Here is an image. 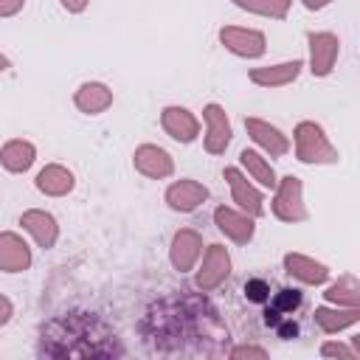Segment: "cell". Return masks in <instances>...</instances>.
<instances>
[{
    "instance_id": "6da1fadb",
    "label": "cell",
    "mask_w": 360,
    "mask_h": 360,
    "mask_svg": "<svg viewBox=\"0 0 360 360\" xmlns=\"http://www.w3.org/2000/svg\"><path fill=\"white\" fill-rule=\"evenodd\" d=\"M292 143H295V158L301 163H309V166H332V163H338V149L326 138L323 127L315 124V121H301L295 127V132H292Z\"/></svg>"
},
{
    "instance_id": "7a4b0ae2",
    "label": "cell",
    "mask_w": 360,
    "mask_h": 360,
    "mask_svg": "<svg viewBox=\"0 0 360 360\" xmlns=\"http://www.w3.org/2000/svg\"><path fill=\"white\" fill-rule=\"evenodd\" d=\"M273 217L281 222H304L307 205H304V183L295 174H287L276 180V194H273Z\"/></svg>"
},
{
    "instance_id": "3957f363",
    "label": "cell",
    "mask_w": 360,
    "mask_h": 360,
    "mask_svg": "<svg viewBox=\"0 0 360 360\" xmlns=\"http://www.w3.org/2000/svg\"><path fill=\"white\" fill-rule=\"evenodd\" d=\"M231 276V256L222 245H208L202 253V264L194 273V284L202 292L217 290L219 284H225V278Z\"/></svg>"
},
{
    "instance_id": "277c9868",
    "label": "cell",
    "mask_w": 360,
    "mask_h": 360,
    "mask_svg": "<svg viewBox=\"0 0 360 360\" xmlns=\"http://www.w3.org/2000/svg\"><path fill=\"white\" fill-rule=\"evenodd\" d=\"M219 42L225 51L242 56V59H259L267 51V39L256 28H239V25H222Z\"/></svg>"
},
{
    "instance_id": "5b68a950",
    "label": "cell",
    "mask_w": 360,
    "mask_h": 360,
    "mask_svg": "<svg viewBox=\"0 0 360 360\" xmlns=\"http://www.w3.org/2000/svg\"><path fill=\"white\" fill-rule=\"evenodd\" d=\"M307 42H309V70H312V76H318V79L329 76L335 70V62H338V53H340V39L332 31H309Z\"/></svg>"
},
{
    "instance_id": "8992f818",
    "label": "cell",
    "mask_w": 360,
    "mask_h": 360,
    "mask_svg": "<svg viewBox=\"0 0 360 360\" xmlns=\"http://www.w3.org/2000/svg\"><path fill=\"white\" fill-rule=\"evenodd\" d=\"M202 121H205V152L208 155H222L233 138V129H231V118L228 112L219 107V104H205L202 107Z\"/></svg>"
},
{
    "instance_id": "52a82bcc",
    "label": "cell",
    "mask_w": 360,
    "mask_h": 360,
    "mask_svg": "<svg viewBox=\"0 0 360 360\" xmlns=\"http://www.w3.org/2000/svg\"><path fill=\"white\" fill-rule=\"evenodd\" d=\"M222 177L228 180V186H231V197H233V202H236L239 211H245V214L253 217V219L264 214V197H262V191H259L256 186H250V180H248L239 169L228 166V169L222 172Z\"/></svg>"
},
{
    "instance_id": "ba28073f",
    "label": "cell",
    "mask_w": 360,
    "mask_h": 360,
    "mask_svg": "<svg viewBox=\"0 0 360 360\" xmlns=\"http://www.w3.org/2000/svg\"><path fill=\"white\" fill-rule=\"evenodd\" d=\"M160 127H163V132H166L172 141H177V143H191V141L200 135V121H197V115H194L191 110H186V107H177V104L163 107V112H160Z\"/></svg>"
},
{
    "instance_id": "9c48e42d",
    "label": "cell",
    "mask_w": 360,
    "mask_h": 360,
    "mask_svg": "<svg viewBox=\"0 0 360 360\" xmlns=\"http://www.w3.org/2000/svg\"><path fill=\"white\" fill-rule=\"evenodd\" d=\"M132 163H135V172H141L149 180H163V177H172V172H174L172 155L155 143H141L132 155Z\"/></svg>"
},
{
    "instance_id": "30bf717a",
    "label": "cell",
    "mask_w": 360,
    "mask_h": 360,
    "mask_svg": "<svg viewBox=\"0 0 360 360\" xmlns=\"http://www.w3.org/2000/svg\"><path fill=\"white\" fill-rule=\"evenodd\" d=\"M200 256H202V236L194 228H180L172 236V248H169V259H172L174 270H180V273L194 270Z\"/></svg>"
},
{
    "instance_id": "8fae6325",
    "label": "cell",
    "mask_w": 360,
    "mask_h": 360,
    "mask_svg": "<svg viewBox=\"0 0 360 360\" xmlns=\"http://www.w3.org/2000/svg\"><path fill=\"white\" fill-rule=\"evenodd\" d=\"M214 222H217V228H219L231 242H236V245H248V242L253 239V233H256L253 217H248V214L239 211V208L219 205V208L214 211Z\"/></svg>"
},
{
    "instance_id": "7c38bea8",
    "label": "cell",
    "mask_w": 360,
    "mask_h": 360,
    "mask_svg": "<svg viewBox=\"0 0 360 360\" xmlns=\"http://www.w3.org/2000/svg\"><path fill=\"white\" fill-rule=\"evenodd\" d=\"M20 225H22V231H28L34 236L37 248H42V250H51L56 245V239H59V225H56L53 214L42 211V208L22 211L20 214Z\"/></svg>"
},
{
    "instance_id": "4fadbf2b",
    "label": "cell",
    "mask_w": 360,
    "mask_h": 360,
    "mask_svg": "<svg viewBox=\"0 0 360 360\" xmlns=\"http://www.w3.org/2000/svg\"><path fill=\"white\" fill-rule=\"evenodd\" d=\"M245 129H248L250 141L256 146H262L270 158H284L290 152V141L278 127H273V124H267L262 118H245Z\"/></svg>"
},
{
    "instance_id": "5bb4252c",
    "label": "cell",
    "mask_w": 360,
    "mask_h": 360,
    "mask_svg": "<svg viewBox=\"0 0 360 360\" xmlns=\"http://www.w3.org/2000/svg\"><path fill=\"white\" fill-rule=\"evenodd\" d=\"M28 267H31L28 242L14 231H3L0 233V270L3 273H22Z\"/></svg>"
},
{
    "instance_id": "9a60e30c",
    "label": "cell",
    "mask_w": 360,
    "mask_h": 360,
    "mask_svg": "<svg viewBox=\"0 0 360 360\" xmlns=\"http://www.w3.org/2000/svg\"><path fill=\"white\" fill-rule=\"evenodd\" d=\"M208 200V188L197 180H174L169 188H166V202L172 211H180V214H188L194 208H200L202 202Z\"/></svg>"
},
{
    "instance_id": "2e32d148",
    "label": "cell",
    "mask_w": 360,
    "mask_h": 360,
    "mask_svg": "<svg viewBox=\"0 0 360 360\" xmlns=\"http://www.w3.org/2000/svg\"><path fill=\"white\" fill-rule=\"evenodd\" d=\"M304 62L301 59H292V62H278V65H264V68H253L250 70V82L259 84V87H284V84H292L301 73Z\"/></svg>"
},
{
    "instance_id": "e0dca14e",
    "label": "cell",
    "mask_w": 360,
    "mask_h": 360,
    "mask_svg": "<svg viewBox=\"0 0 360 360\" xmlns=\"http://www.w3.org/2000/svg\"><path fill=\"white\" fill-rule=\"evenodd\" d=\"M34 183H37V191L45 194V197H65L76 186L73 172L68 166H62V163H48L45 169H39Z\"/></svg>"
},
{
    "instance_id": "ac0fdd59",
    "label": "cell",
    "mask_w": 360,
    "mask_h": 360,
    "mask_svg": "<svg viewBox=\"0 0 360 360\" xmlns=\"http://www.w3.org/2000/svg\"><path fill=\"white\" fill-rule=\"evenodd\" d=\"M34 160H37V149H34L31 141L11 138V141H6L3 149H0V163H3V169L11 172V174L28 172V169L34 166Z\"/></svg>"
},
{
    "instance_id": "d6986e66",
    "label": "cell",
    "mask_w": 360,
    "mask_h": 360,
    "mask_svg": "<svg viewBox=\"0 0 360 360\" xmlns=\"http://www.w3.org/2000/svg\"><path fill=\"white\" fill-rule=\"evenodd\" d=\"M73 104L84 115H98V112H104L112 104V90L107 84H101V82H84L73 93Z\"/></svg>"
},
{
    "instance_id": "ffe728a7",
    "label": "cell",
    "mask_w": 360,
    "mask_h": 360,
    "mask_svg": "<svg viewBox=\"0 0 360 360\" xmlns=\"http://www.w3.org/2000/svg\"><path fill=\"white\" fill-rule=\"evenodd\" d=\"M284 270L298 278L301 284H323L329 278V267L315 262L312 256H304V253H287L284 256Z\"/></svg>"
},
{
    "instance_id": "44dd1931",
    "label": "cell",
    "mask_w": 360,
    "mask_h": 360,
    "mask_svg": "<svg viewBox=\"0 0 360 360\" xmlns=\"http://www.w3.org/2000/svg\"><path fill=\"white\" fill-rule=\"evenodd\" d=\"M357 321H360V307H318L315 309V323L326 335H335L346 326H354Z\"/></svg>"
},
{
    "instance_id": "7402d4cb",
    "label": "cell",
    "mask_w": 360,
    "mask_h": 360,
    "mask_svg": "<svg viewBox=\"0 0 360 360\" xmlns=\"http://www.w3.org/2000/svg\"><path fill=\"white\" fill-rule=\"evenodd\" d=\"M323 298L329 304H335V307H360V281L352 273H346L335 284L326 287Z\"/></svg>"
},
{
    "instance_id": "603a6c76",
    "label": "cell",
    "mask_w": 360,
    "mask_h": 360,
    "mask_svg": "<svg viewBox=\"0 0 360 360\" xmlns=\"http://www.w3.org/2000/svg\"><path fill=\"white\" fill-rule=\"evenodd\" d=\"M239 163H242V169H245L259 186L276 188V172H273V166H270L267 158H262V155L253 152V149H242V152H239Z\"/></svg>"
},
{
    "instance_id": "cb8c5ba5",
    "label": "cell",
    "mask_w": 360,
    "mask_h": 360,
    "mask_svg": "<svg viewBox=\"0 0 360 360\" xmlns=\"http://www.w3.org/2000/svg\"><path fill=\"white\" fill-rule=\"evenodd\" d=\"M292 0H233V6H239L242 11L259 14V17H273V20H284L290 11Z\"/></svg>"
},
{
    "instance_id": "d4e9b609",
    "label": "cell",
    "mask_w": 360,
    "mask_h": 360,
    "mask_svg": "<svg viewBox=\"0 0 360 360\" xmlns=\"http://www.w3.org/2000/svg\"><path fill=\"white\" fill-rule=\"evenodd\" d=\"M298 304H301V292L298 290H278L276 292V301H273V312H292V309H298Z\"/></svg>"
},
{
    "instance_id": "484cf974",
    "label": "cell",
    "mask_w": 360,
    "mask_h": 360,
    "mask_svg": "<svg viewBox=\"0 0 360 360\" xmlns=\"http://www.w3.org/2000/svg\"><path fill=\"white\" fill-rule=\"evenodd\" d=\"M321 354H323V357H340V360H357V352H352L349 346L335 343V340H326V343L321 346Z\"/></svg>"
},
{
    "instance_id": "4316f807",
    "label": "cell",
    "mask_w": 360,
    "mask_h": 360,
    "mask_svg": "<svg viewBox=\"0 0 360 360\" xmlns=\"http://www.w3.org/2000/svg\"><path fill=\"white\" fill-rule=\"evenodd\" d=\"M245 295L250 298V301H267L270 298V290H267V284L262 281V278H250L248 284H245Z\"/></svg>"
},
{
    "instance_id": "83f0119b",
    "label": "cell",
    "mask_w": 360,
    "mask_h": 360,
    "mask_svg": "<svg viewBox=\"0 0 360 360\" xmlns=\"http://www.w3.org/2000/svg\"><path fill=\"white\" fill-rule=\"evenodd\" d=\"M231 357H233V360H242V357L264 360V357H267V352H264V349H259V346H236V349L231 352Z\"/></svg>"
},
{
    "instance_id": "f1b7e54d",
    "label": "cell",
    "mask_w": 360,
    "mask_h": 360,
    "mask_svg": "<svg viewBox=\"0 0 360 360\" xmlns=\"http://www.w3.org/2000/svg\"><path fill=\"white\" fill-rule=\"evenodd\" d=\"M25 6V0H0V17H14L20 14Z\"/></svg>"
},
{
    "instance_id": "f546056e",
    "label": "cell",
    "mask_w": 360,
    "mask_h": 360,
    "mask_svg": "<svg viewBox=\"0 0 360 360\" xmlns=\"http://www.w3.org/2000/svg\"><path fill=\"white\" fill-rule=\"evenodd\" d=\"M11 315H14V304L0 292V326H6L11 321Z\"/></svg>"
},
{
    "instance_id": "4dcf8cb0",
    "label": "cell",
    "mask_w": 360,
    "mask_h": 360,
    "mask_svg": "<svg viewBox=\"0 0 360 360\" xmlns=\"http://www.w3.org/2000/svg\"><path fill=\"white\" fill-rule=\"evenodd\" d=\"M59 3H62L65 11H70V14H82V11L87 8L90 0H59Z\"/></svg>"
},
{
    "instance_id": "1f68e13d",
    "label": "cell",
    "mask_w": 360,
    "mask_h": 360,
    "mask_svg": "<svg viewBox=\"0 0 360 360\" xmlns=\"http://www.w3.org/2000/svg\"><path fill=\"white\" fill-rule=\"evenodd\" d=\"M304 3V8H309V11H321V8H326L332 0H301Z\"/></svg>"
},
{
    "instance_id": "d6a6232c",
    "label": "cell",
    "mask_w": 360,
    "mask_h": 360,
    "mask_svg": "<svg viewBox=\"0 0 360 360\" xmlns=\"http://www.w3.org/2000/svg\"><path fill=\"white\" fill-rule=\"evenodd\" d=\"M8 65H11V62H8V56H3V53H0V73H3V70H8Z\"/></svg>"
}]
</instances>
